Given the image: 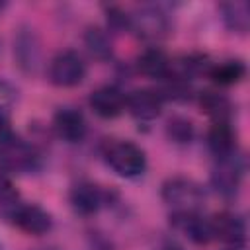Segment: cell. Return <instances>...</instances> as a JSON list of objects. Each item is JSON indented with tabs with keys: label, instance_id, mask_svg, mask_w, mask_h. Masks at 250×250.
Listing matches in <instances>:
<instances>
[{
	"label": "cell",
	"instance_id": "7402d4cb",
	"mask_svg": "<svg viewBox=\"0 0 250 250\" xmlns=\"http://www.w3.org/2000/svg\"><path fill=\"white\" fill-rule=\"evenodd\" d=\"M88 250H111V244L102 236H94L88 244Z\"/></svg>",
	"mask_w": 250,
	"mask_h": 250
},
{
	"label": "cell",
	"instance_id": "30bf717a",
	"mask_svg": "<svg viewBox=\"0 0 250 250\" xmlns=\"http://www.w3.org/2000/svg\"><path fill=\"white\" fill-rule=\"evenodd\" d=\"M170 225L182 232L186 238H189L195 244H207L213 240V230H211V221L203 219L197 215V211H188V213H172L170 215Z\"/></svg>",
	"mask_w": 250,
	"mask_h": 250
},
{
	"label": "cell",
	"instance_id": "ac0fdd59",
	"mask_svg": "<svg viewBox=\"0 0 250 250\" xmlns=\"http://www.w3.org/2000/svg\"><path fill=\"white\" fill-rule=\"evenodd\" d=\"M223 12V20L227 23L229 29L238 31V33H246L248 25H250V6L244 0H234V2H227L221 6Z\"/></svg>",
	"mask_w": 250,
	"mask_h": 250
},
{
	"label": "cell",
	"instance_id": "6da1fadb",
	"mask_svg": "<svg viewBox=\"0 0 250 250\" xmlns=\"http://www.w3.org/2000/svg\"><path fill=\"white\" fill-rule=\"evenodd\" d=\"M105 164L121 178H137L146 170V156L141 146L131 141L109 143L104 152Z\"/></svg>",
	"mask_w": 250,
	"mask_h": 250
},
{
	"label": "cell",
	"instance_id": "7a4b0ae2",
	"mask_svg": "<svg viewBox=\"0 0 250 250\" xmlns=\"http://www.w3.org/2000/svg\"><path fill=\"white\" fill-rule=\"evenodd\" d=\"M39 166V154L23 139L6 133L0 137V170L25 174Z\"/></svg>",
	"mask_w": 250,
	"mask_h": 250
},
{
	"label": "cell",
	"instance_id": "ba28073f",
	"mask_svg": "<svg viewBox=\"0 0 250 250\" xmlns=\"http://www.w3.org/2000/svg\"><path fill=\"white\" fill-rule=\"evenodd\" d=\"M68 201H70V207L82 215V217H90L94 213H98L105 201H107V193L92 184V182H80L76 186H72L70 193H68Z\"/></svg>",
	"mask_w": 250,
	"mask_h": 250
},
{
	"label": "cell",
	"instance_id": "5bb4252c",
	"mask_svg": "<svg viewBox=\"0 0 250 250\" xmlns=\"http://www.w3.org/2000/svg\"><path fill=\"white\" fill-rule=\"evenodd\" d=\"M207 146L217 158L236 152V135L229 123H213L207 131Z\"/></svg>",
	"mask_w": 250,
	"mask_h": 250
},
{
	"label": "cell",
	"instance_id": "8fae6325",
	"mask_svg": "<svg viewBox=\"0 0 250 250\" xmlns=\"http://www.w3.org/2000/svg\"><path fill=\"white\" fill-rule=\"evenodd\" d=\"M53 129L64 143H80L86 137L88 125L82 111L74 107H61L53 115Z\"/></svg>",
	"mask_w": 250,
	"mask_h": 250
},
{
	"label": "cell",
	"instance_id": "e0dca14e",
	"mask_svg": "<svg viewBox=\"0 0 250 250\" xmlns=\"http://www.w3.org/2000/svg\"><path fill=\"white\" fill-rule=\"evenodd\" d=\"M207 76L219 86H232L246 76V64L242 61H223L213 64Z\"/></svg>",
	"mask_w": 250,
	"mask_h": 250
},
{
	"label": "cell",
	"instance_id": "d6986e66",
	"mask_svg": "<svg viewBox=\"0 0 250 250\" xmlns=\"http://www.w3.org/2000/svg\"><path fill=\"white\" fill-rule=\"evenodd\" d=\"M84 43H86L88 51L92 53V57H96L100 61H107L111 57V53H113L111 39L100 27H88L86 33H84Z\"/></svg>",
	"mask_w": 250,
	"mask_h": 250
},
{
	"label": "cell",
	"instance_id": "2e32d148",
	"mask_svg": "<svg viewBox=\"0 0 250 250\" xmlns=\"http://www.w3.org/2000/svg\"><path fill=\"white\" fill-rule=\"evenodd\" d=\"M137 68L141 74L148 76V78H166L170 72V59L162 49L150 47L146 51H143L137 59Z\"/></svg>",
	"mask_w": 250,
	"mask_h": 250
},
{
	"label": "cell",
	"instance_id": "cb8c5ba5",
	"mask_svg": "<svg viewBox=\"0 0 250 250\" xmlns=\"http://www.w3.org/2000/svg\"><path fill=\"white\" fill-rule=\"evenodd\" d=\"M158 250H182V248L176 246V244H164V246H160Z\"/></svg>",
	"mask_w": 250,
	"mask_h": 250
},
{
	"label": "cell",
	"instance_id": "8992f818",
	"mask_svg": "<svg viewBox=\"0 0 250 250\" xmlns=\"http://www.w3.org/2000/svg\"><path fill=\"white\" fill-rule=\"evenodd\" d=\"M129 29H133L143 39H160L168 33L170 21L162 10L154 6H143L133 16H129Z\"/></svg>",
	"mask_w": 250,
	"mask_h": 250
},
{
	"label": "cell",
	"instance_id": "44dd1931",
	"mask_svg": "<svg viewBox=\"0 0 250 250\" xmlns=\"http://www.w3.org/2000/svg\"><path fill=\"white\" fill-rule=\"evenodd\" d=\"M107 21L113 29H129V14L121 12L119 8H109L107 10Z\"/></svg>",
	"mask_w": 250,
	"mask_h": 250
},
{
	"label": "cell",
	"instance_id": "3957f363",
	"mask_svg": "<svg viewBox=\"0 0 250 250\" xmlns=\"http://www.w3.org/2000/svg\"><path fill=\"white\" fill-rule=\"evenodd\" d=\"M162 201L172 207V213L197 211L203 203V189L197 182L176 176L162 184Z\"/></svg>",
	"mask_w": 250,
	"mask_h": 250
},
{
	"label": "cell",
	"instance_id": "603a6c76",
	"mask_svg": "<svg viewBox=\"0 0 250 250\" xmlns=\"http://www.w3.org/2000/svg\"><path fill=\"white\" fill-rule=\"evenodd\" d=\"M6 133H10L8 131V117L2 113V109H0V137L2 135H6Z\"/></svg>",
	"mask_w": 250,
	"mask_h": 250
},
{
	"label": "cell",
	"instance_id": "7c38bea8",
	"mask_svg": "<svg viewBox=\"0 0 250 250\" xmlns=\"http://www.w3.org/2000/svg\"><path fill=\"white\" fill-rule=\"evenodd\" d=\"M209 221H211L213 238H219L225 244H230L234 248L244 244V240H246V225H244L242 217H238L236 213H230V211H223V213H217Z\"/></svg>",
	"mask_w": 250,
	"mask_h": 250
},
{
	"label": "cell",
	"instance_id": "ffe728a7",
	"mask_svg": "<svg viewBox=\"0 0 250 250\" xmlns=\"http://www.w3.org/2000/svg\"><path fill=\"white\" fill-rule=\"evenodd\" d=\"M166 135L170 141L178 143V145H188L193 139V123L186 117H170L168 125H166Z\"/></svg>",
	"mask_w": 250,
	"mask_h": 250
},
{
	"label": "cell",
	"instance_id": "52a82bcc",
	"mask_svg": "<svg viewBox=\"0 0 250 250\" xmlns=\"http://www.w3.org/2000/svg\"><path fill=\"white\" fill-rule=\"evenodd\" d=\"M240 178H242V160L236 152L225 158H217V164L211 172V184L221 195L225 197L234 195L238 191Z\"/></svg>",
	"mask_w": 250,
	"mask_h": 250
},
{
	"label": "cell",
	"instance_id": "4fadbf2b",
	"mask_svg": "<svg viewBox=\"0 0 250 250\" xmlns=\"http://www.w3.org/2000/svg\"><path fill=\"white\" fill-rule=\"evenodd\" d=\"M88 104H90V107L94 109L96 115H100L104 119H113V117L123 113L125 96L115 86H102V88H98L90 94Z\"/></svg>",
	"mask_w": 250,
	"mask_h": 250
},
{
	"label": "cell",
	"instance_id": "277c9868",
	"mask_svg": "<svg viewBox=\"0 0 250 250\" xmlns=\"http://www.w3.org/2000/svg\"><path fill=\"white\" fill-rule=\"evenodd\" d=\"M86 76V62L76 51H61L49 64V80L59 88L78 86Z\"/></svg>",
	"mask_w": 250,
	"mask_h": 250
},
{
	"label": "cell",
	"instance_id": "9a60e30c",
	"mask_svg": "<svg viewBox=\"0 0 250 250\" xmlns=\"http://www.w3.org/2000/svg\"><path fill=\"white\" fill-rule=\"evenodd\" d=\"M199 107L205 115L213 119V123H229L232 117V104L225 94L207 90L199 94Z\"/></svg>",
	"mask_w": 250,
	"mask_h": 250
},
{
	"label": "cell",
	"instance_id": "4316f807",
	"mask_svg": "<svg viewBox=\"0 0 250 250\" xmlns=\"http://www.w3.org/2000/svg\"><path fill=\"white\" fill-rule=\"evenodd\" d=\"M232 250H234V248H232Z\"/></svg>",
	"mask_w": 250,
	"mask_h": 250
},
{
	"label": "cell",
	"instance_id": "d4e9b609",
	"mask_svg": "<svg viewBox=\"0 0 250 250\" xmlns=\"http://www.w3.org/2000/svg\"><path fill=\"white\" fill-rule=\"evenodd\" d=\"M39 250H53V248H39Z\"/></svg>",
	"mask_w": 250,
	"mask_h": 250
},
{
	"label": "cell",
	"instance_id": "484cf974",
	"mask_svg": "<svg viewBox=\"0 0 250 250\" xmlns=\"http://www.w3.org/2000/svg\"><path fill=\"white\" fill-rule=\"evenodd\" d=\"M0 8H2V4H0Z\"/></svg>",
	"mask_w": 250,
	"mask_h": 250
},
{
	"label": "cell",
	"instance_id": "9c48e42d",
	"mask_svg": "<svg viewBox=\"0 0 250 250\" xmlns=\"http://www.w3.org/2000/svg\"><path fill=\"white\" fill-rule=\"evenodd\" d=\"M125 109L139 121L156 119L162 111V96L156 90L141 88L125 96Z\"/></svg>",
	"mask_w": 250,
	"mask_h": 250
},
{
	"label": "cell",
	"instance_id": "5b68a950",
	"mask_svg": "<svg viewBox=\"0 0 250 250\" xmlns=\"http://www.w3.org/2000/svg\"><path fill=\"white\" fill-rule=\"evenodd\" d=\"M2 213L8 219H12V223L20 230H23L27 234H33V236H41V234H45L53 229L51 215L35 203H20L18 201L16 205H12L10 209H6Z\"/></svg>",
	"mask_w": 250,
	"mask_h": 250
}]
</instances>
